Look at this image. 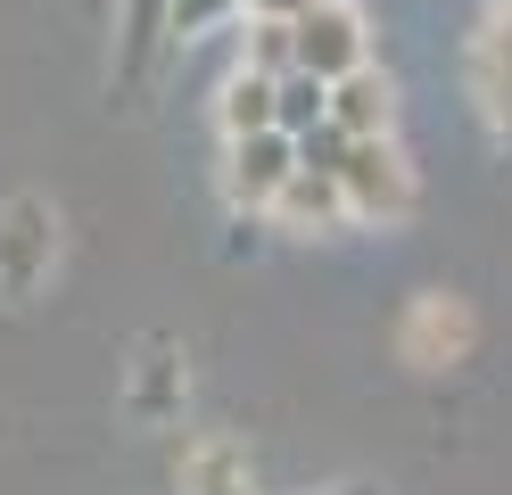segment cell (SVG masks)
Returning a JSON list of instances; mask_svg holds the SVG:
<instances>
[{"label":"cell","mask_w":512,"mask_h":495,"mask_svg":"<svg viewBox=\"0 0 512 495\" xmlns=\"http://www.w3.org/2000/svg\"><path fill=\"white\" fill-rule=\"evenodd\" d=\"M479 99H488V124L512 141V0H496V25L479 42Z\"/></svg>","instance_id":"obj_7"},{"label":"cell","mask_w":512,"mask_h":495,"mask_svg":"<svg viewBox=\"0 0 512 495\" xmlns=\"http://www.w3.org/2000/svg\"><path fill=\"white\" fill-rule=\"evenodd\" d=\"M50 256H58V215L42 198H9L0 207V289L25 297L50 281Z\"/></svg>","instance_id":"obj_3"},{"label":"cell","mask_w":512,"mask_h":495,"mask_svg":"<svg viewBox=\"0 0 512 495\" xmlns=\"http://www.w3.org/2000/svg\"><path fill=\"white\" fill-rule=\"evenodd\" d=\"M314 0H248V17H306Z\"/></svg>","instance_id":"obj_13"},{"label":"cell","mask_w":512,"mask_h":495,"mask_svg":"<svg viewBox=\"0 0 512 495\" xmlns=\"http://www.w3.org/2000/svg\"><path fill=\"white\" fill-rule=\"evenodd\" d=\"M265 124H281V75H232L223 83V132H265Z\"/></svg>","instance_id":"obj_9"},{"label":"cell","mask_w":512,"mask_h":495,"mask_svg":"<svg viewBox=\"0 0 512 495\" xmlns=\"http://www.w3.org/2000/svg\"><path fill=\"white\" fill-rule=\"evenodd\" d=\"M314 124H331V83L290 66V75H281V132H314Z\"/></svg>","instance_id":"obj_10"},{"label":"cell","mask_w":512,"mask_h":495,"mask_svg":"<svg viewBox=\"0 0 512 495\" xmlns=\"http://www.w3.org/2000/svg\"><path fill=\"white\" fill-rule=\"evenodd\" d=\"M290 25H298V66H306V75L339 83V75H356V66H364V17H356V9L314 0V9L290 17Z\"/></svg>","instance_id":"obj_4"},{"label":"cell","mask_w":512,"mask_h":495,"mask_svg":"<svg viewBox=\"0 0 512 495\" xmlns=\"http://www.w3.org/2000/svg\"><path fill=\"white\" fill-rule=\"evenodd\" d=\"M298 132H281V124H265V132H232V165H223V190H232V207H273L281 198V182L298 174Z\"/></svg>","instance_id":"obj_2"},{"label":"cell","mask_w":512,"mask_h":495,"mask_svg":"<svg viewBox=\"0 0 512 495\" xmlns=\"http://www.w3.org/2000/svg\"><path fill=\"white\" fill-rule=\"evenodd\" d=\"M389 116H397L389 75L356 66V75H339V83H331V124H347V132H389Z\"/></svg>","instance_id":"obj_8"},{"label":"cell","mask_w":512,"mask_h":495,"mask_svg":"<svg viewBox=\"0 0 512 495\" xmlns=\"http://www.w3.org/2000/svg\"><path fill=\"white\" fill-rule=\"evenodd\" d=\"M339 182H347V207L356 215H405L413 207V174H405V157L389 149V132H347Z\"/></svg>","instance_id":"obj_1"},{"label":"cell","mask_w":512,"mask_h":495,"mask_svg":"<svg viewBox=\"0 0 512 495\" xmlns=\"http://www.w3.org/2000/svg\"><path fill=\"white\" fill-rule=\"evenodd\" d=\"M190 479H199V495H248V487H240V462L223 454V446L190 454Z\"/></svg>","instance_id":"obj_11"},{"label":"cell","mask_w":512,"mask_h":495,"mask_svg":"<svg viewBox=\"0 0 512 495\" xmlns=\"http://www.w3.org/2000/svg\"><path fill=\"white\" fill-rule=\"evenodd\" d=\"M223 9H232V0H174L166 17H174V33H199V25H207V17H223Z\"/></svg>","instance_id":"obj_12"},{"label":"cell","mask_w":512,"mask_h":495,"mask_svg":"<svg viewBox=\"0 0 512 495\" xmlns=\"http://www.w3.org/2000/svg\"><path fill=\"white\" fill-rule=\"evenodd\" d=\"M405 363H463L471 347V314L455 306V297H422V306L405 314Z\"/></svg>","instance_id":"obj_6"},{"label":"cell","mask_w":512,"mask_h":495,"mask_svg":"<svg viewBox=\"0 0 512 495\" xmlns=\"http://www.w3.org/2000/svg\"><path fill=\"white\" fill-rule=\"evenodd\" d=\"M273 215L290 223V231H331L339 215H356V207H347V182L331 174V165H298V174L281 182V198H273Z\"/></svg>","instance_id":"obj_5"}]
</instances>
